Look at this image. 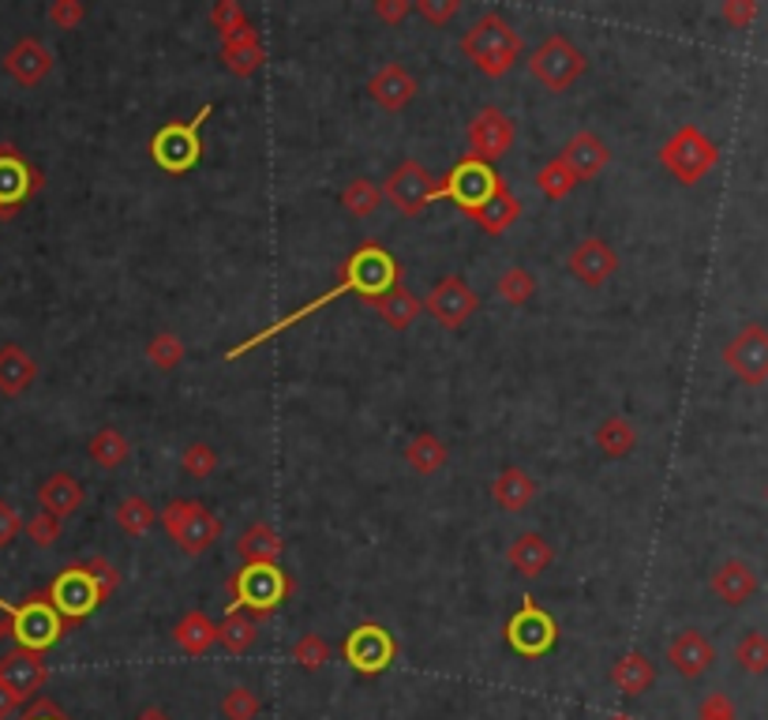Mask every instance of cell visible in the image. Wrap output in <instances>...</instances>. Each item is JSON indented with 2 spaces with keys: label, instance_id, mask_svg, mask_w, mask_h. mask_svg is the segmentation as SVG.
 <instances>
[{
  "label": "cell",
  "instance_id": "obj_14",
  "mask_svg": "<svg viewBox=\"0 0 768 720\" xmlns=\"http://www.w3.org/2000/svg\"><path fill=\"white\" fill-rule=\"evenodd\" d=\"M420 300H424V311H428L435 324H442L447 330L465 327L480 308L477 289H472L461 274H447V278H439L431 286L428 297H420Z\"/></svg>",
  "mask_w": 768,
  "mask_h": 720
},
{
  "label": "cell",
  "instance_id": "obj_15",
  "mask_svg": "<svg viewBox=\"0 0 768 720\" xmlns=\"http://www.w3.org/2000/svg\"><path fill=\"white\" fill-rule=\"evenodd\" d=\"M45 177L12 144H0V222L12 218L34 192H42Z\"/></svg>",
  "mask_w": 768,
  "mask_h": 720
},
{
  "label": "cell",
  "instance_id": "obj_23",
  "mask_svg": "<svg viewBox=\"0 0 768 720\" xmlns=\"http://www.w3.org/2000/svg\"><path fill=\"white\" fill-rule=\"evenodd\" d=\"M724 360L743 379L761 383V379L768 375V335L761 327H746L743 335H738L735 342L724 349Z\"/></svg>",
  "mask_w": 768,
  "mask_h": 720
},
{
  "label": "cell",
  "instance_id": "obj_58",
  "mask_svg": "<svg viewBox=\"0 0 768 720\" xmlns=\"http://www.w3.org/2000/svg\"><path fill=\"white\" fill-rule=\"evenodd\" d=\"M136 720H173V717H169V713H166V709H161V706H147V709H139V713H136Z\"/></svg>",
  "mask_w": 768,
  "mask_h": 720
},
{
  "label": "cell",
  "instance_id": "obj_9",
  "mask_svg": "<svg viewBox=\"0 0 768 720\" xmlns=\"http://www.w3.org/2000/svg\"><path fill=\"white\" fill-rule=\"evenodd\" d=\"M45 601H50L53 608L61 612V620L72 627V623L87 620L90 612H98L102 604H106V596H102V590L94 585L87 563H72V567H64V571L50 582V590H45Z\"/></svg>",
  "mask_w": 768,
  "mask_h": 720
},
{
  "label": "cell",
  "instance_id": "obj_49",
  "mask_svg": "<svg viewBox=\"0 0 768 720\" xmlns=\"http://www.w3.org/2000/svg\"><path fill=\"white\" fill-rule=\"evenodd\" d=\"M23 529H26V537H31L38 548H53L56 540H61L64 522H61V518H53V515H45V510H38V515Z\"/></svg>",
  "mask_w": 768,
  "mask_h": 720
},
{
  "label": "cell",
  "instance_id": "obj_30",
  "mask_svg": "<svg viewBox=\"0 0 768 720\" xmlns=\"http://www.w3.org/2000/svg\"><path fill=\"white\" fill-rule=\"evenodd\" d=\"M652 684H657V668H652V660L644 657L641 649L622 653V657L611 665V687L619 690V695H626V698L644 695V690H649Z\"/></svg>",
  "mask_w": 768,
  "mask_h": 720
},
{
  "label": "cell",
  "instance_id": "obj_50",
  "mask_svg": "<svg viewBox=\"0 0 768 720\" xmlns=\"http://www.w3.org/2000/svg\"><path fill=\"white\" fill-rule=\"evenodd\" d=\"M83 19H87L83 0H53L50 4V23L56 27V31H75Z\"/></svg>",
  "mask_w": 768,
  "mask_h": 720
},
{
  "label": "cell",
  "instance_id": "obj_54",
  "mask_svg": "<svg viewBox=\"0 0 768 720\" xmlns=\"http://www.w3.org/2000/svg\"><path fill=\"white\" fill-rule=\"evenodd\" d=\"M697 720H738V717H735V706L727 702L724 695H708L697 709Z\"/></svg>",
  "mask_w": 768,
  "mask_h": 720
},
{
  "label": "cell",
  "instance_id": "obj_18",
  "mask_svg": "<svg viewBox=\"0 0 768 720\" xmlns=\"http://www.w3.org/2000/svg\"><path fill=\"white\" fill-rule=\"evenodd\" d=\"M50 684V668H45V653L34 649H12L4 660H0V687L8 695H15L19 702H31L38 698V690Z\"/></svg>",
  "mask_w": 768,
  "mask_h": 720
},
{
  "label": "cell",
  "instance_id": "obj_17",
  "mask_svg": "<svg viewBox=\"0 0 768 720\" xmlns=\"http://www.w3.org/2000/svg\"><path fill=\"white\" fill-rule=\"evenodd\" d=\"M566 271H570L582 286L600 289V286H608L615 278V271H619V255H615V248L604 236H585V241H577L574 252L566 255Z\"/></svg>",
  "mask_w": 768,
  "mask_h": 720
},
{
  "label": "cell",
  "instance_id": "obj_48",
  "mask_svg": "<svg viewBox=\"0 0 768 720\" xmlns=\"http://www.w3.org/2000/svg\"><path fill=\"white\" fill-rule=\"evenodd\" d=\"M735 660L743 665L746 671H765L768 668V638H761V634H746L743 642L735 646Z\"/></svg>",
  "mask_w": 768,
  "mask_h": 720
},
{
  "label": "cell",
  "instance_id": "obj_38",
  "mask_svg": "<svg viewBox=\"0 0 768 720\" xmlns=\"http://www.w3.org/2000/svg\"><path fill=\"white\" fill-rule=\"evenodd\" d=\"M113 518H117V526L125 529V533H131V537H143V533H150V529L158 526V510L143 496L120 499L117 510H113Z\"/></svg>",
  "mask_w": 768,
  "mask_h": 720
},
{
  "label": "cell",
  "instance_id": "obj_13",
  "mask_svg": "<svg viewBox=\"0 0 768 720\" xmlns=\"http://www.w3.org/2000/svg\"><path fill=\"white\" fill-rule=\"evenodd\" d=\"M506 642H510V649H514L518 657H544V653L555 649L558 627H555L552 615H547L533 601V596H525V601H521V608L510 615V623H506Z\"/></svg>",
  "mask_w": 768,
  "mask_h": 720
},
{
  "label": "cell",
  "instance_id": "obj_4",
  "mask_svg": "<svg viewBox=\"0 0 768 720\" xmlns=\"http://www.w3.org/2000/svg\"><path fill=\"white\" fill-rule=\"evenodd\" d=\"M225 590L233 596L230 608L248 612L252 620H267L292 593V578L281 567H244L225 582Z\"/></svg>",
  "mask_w": 768,
  "mask_h": 720
},
{
  "label": "cell",
  "instance_id": "obj_37",
  "mask_svg": "<svg viewBox=\"0 0 768 720\" xmlns=\"http://www.w3.org/2000/svg\"><path fill=\"white\" fill-rule=\"evenodd\" d=\"M593 440L608 458H626V454H633V447H638V428L626 416H604Z\"/></svg>",
  "mask_w": 768,
  "mask_h": 720
},
{
  "label": "cell",
  "instance_id": "obj_27",
  "mask_svg": "<svg viewBox=\"0 0 768 720\" xmlns=\"http://www.w3.org/2000/svg\"><path fill=\"white\" fill-rule=\"evenodd\" d=\"M34 379H38V360L23 346L15 342L0 346V394L4 398L26 394L34 387Z\"/></svg>",
  "mask_w": 768,
  "mask_h": 720
},
{
  "label": "cell",
  "instance_id": "obj_45",
  "mask_svg": "<svg viewBox=\"0 0 768 720\" xmlns=\"http://www.w3.org/2000/svg\"><path fill=\"white\" fill-rule=\"evenodd\" d=\"M327 660H330V646H327V638H322V634L308 631V634H300V638L292 642V665H297V668L319 671Z\"/></svg>",
  "mask_w": 768,
  "mask_h": 720
},
{
  "label": "cell",
  "instance_id": "obj_44",
  "mask_svg": "<svg viewBox=\"0 0 768 720\" xmlns=\"http://www.w3.org/2000/svg\"><path fill=\"white\" fill-rule=\"evenodd\" d=\"M180 466H184L188 477H195V480H211L217 466H222V458H217V451L211 447V443H203V440H195V443H188L184 454H180Z\"/></svg>",
  "mask_w": 768,
  "mask_h": 720
},
{
  "label": "cell",
  "instance_id": "obj_24",
  "mask_svg": "<svg viewBox=\"0 0 768 720\" xmlns=\"http://www.w3.org/2000/svg\"><path fill=\"white\" fill-rule=\"evenodd\" d=\"M83 499H87V491H83V485L72 473H50V477L38 485V504H42L45 515L61 518V522L83 507Z\"/></svg>",
  "mask_w": 768,
  "mask_h": 720
},
{
  "label": "cell",
  "instance_id": "obj_26",
  "mask_svg": "<svg viewBox=\"0 0 768 720\" xmlns=\"http://www.w3.org/2000/svg\"><path fill=\"white\" fill-rule=\"evenodd\" d=\"M668 660H671V668H675L679 676L697 679L701 671L713 668L716 649L708 646V642L701 638L697 631H682V634H675V638H671V646H668Z\"/></svg>",
  "mask_w": 768,
  "mask_h": 720
},
{
  "label": "cell",
  "instance_id": "obj_5",
  "mask_svg": "<svg viewBox=\"0 0 768 720\" xmlns=\"http://www.w3.org/2000/svg\"><path fill=\"white\" fill-rule=\"evenodd\" d=\"M0 612H4L8 631H12V638L19 642V649L45 653V649H53L56 642L64 638V631H68V623H64L61 612L45 601V593L26 596L23 604L0 601Z\"/></svg>",
  "mask_w": 768,
  "mask_h": 720
},
{
  "label": "cell",
  "instance_id": "obj_12",
  "mask_svg": "<svg viewBox=\"0 0 768 720\" xmlns=\"http://www.w3.org/2000/svg\"><path fill=\"white\" fill-rule=\"evenodd\" d=\"M660 162L682 184H694L716 166V147L701 136L697 128H679L668 144L660 147Z\"/></svg>",
  "mask_w": 768,
  "mask_h": 720
},
{
  "label": "cell",
  "instance_id": "obj_31",
  "mask_svg": "<svg viewBox=\"0 0 768 720\" xmlns=\"http://www.w3.org/2000/svg\"><path fill=\"white\" fill-rule=\"evenodd\" d=\"M506 559L521 578H540L555 563V548L540 533H521L514 544L506 548Z\"/></svg>",
  "mask_w": 768,
  "mask_h": 720
},
{
  "label": "cell",
  "instance_id": "obj_40",
  "mask_svg": "<svg viewBox=\"0 0 768 720\" xmlns=\"http://www.w3.org/2000/svg\"><path fill=\"white\" fill-rule=\"evenodd\" d=\"M713 590L724 596L727 604H743L754 593V574L746 563H724L713 574Z\"/></svg>",
  "mask_w": 768,
  "mask_h": 720
},
{
  "label": "cell",
  "instance_id": "obj_1",
  "mask_svg": "<svg viewBox=\"0 0 768 720\" xmlns=\"http://www.w3.org/2000/svg\"><path fill=\"white\" fill-rule=\"evenodd\" d=\"M397 282H402V267H397L394 255L386 252L383 244H360V248L345 260V267H341V278H338V286H334V289L319 293V297H316V300H308L305 308L289 311V316H281V319H274V324H270L267 330H259V335H252L248 342L233 346L230 353H225V360H241L244 353H252L255 346H263V342H270V338L286 335L289 327L305 324V319L311 316V311H319V308L334 305V300H338V297H345V293H356V297L375 300V297H383V293L391 289V286H397Z\"/></svg>",
  "mask_w": 768,
  "mask_h": 720
},
{
  "label": "cell",
  "instance_id": "obj_16",
  "mask_svg": "<svg viewBox=\"0 0 768 720\" xmlns=\"http://www.w3.org/2000/svg\"><path fill=\"white\" fill-rule=\"evenodd\" d=\"M435 192H439V180L416 162V158H405V162L397 166L383 184V195L391 199V203L397 207V214H405V218L424 214V207L431 203Z\"/></svg>",
  "mask_w": 768,
  "mask_h": 720
},
{
  "label": "cell",
  "instance_id": "obj_20",
  "mask_svg": "<svg viewBox=\"0 0 768 720\" xmlns=\"http://www.w3.org/2000/svg\"><path fill=\"white\" fill-rule=\"evenodd\" d=\"M416 91H420L416 75L405 72V64H397V61L383 64V68L367 80V94H372L375 106H383L386 113H402L416 98Z\"/></svg>",
  "mask_w": 768,
  "mask_h": 720
},
{
  "label": "cell",
  "instance_id": "obj_56",
  "mask_svg": "<svg viewBox=\"0 0 768 720\" xmlns=\"http://www.w3.org/2000/svg\"><path fill=\"white\" fill-rule=\"evenodd\" d=\"M413 12V0H375V15L383 19V23L397 27L405 15Z\"/></svg>",
  "mask_w": 768,
  "mask_h": 720
},
{
  "label": "cell",
  "instance_id": "obj_32",
  "mask_svg": "<svg viewBox=\"0 0 768 720\" xmlns=\"http://www.w3.org/2000/svg\"><path fill=\"white\" fill-rule=\"evenodd\" d=\"M469 218H472V222L480 225L483 233L499 236V233H506L510 225H514L518 218H521V199H518L514 192H510V184H506V180H502V188H499V192L491 195L488 203L480 207V211H472Z\"/></svg>",
  "mask_w": 768,
  "mask_h": 720
},
{
  "label": "cell",
  "instance_id": "obj_2",
  "mask_svg": "<svg viewBox=\"0 0 768 720\" xmlns=\"http://www.w3.org/2000/svg\"><path fill=\"white\" fill-rule=\"evenodd\" d=\"M461 53L465 61H472V68L483 72L488 80H499L506 75L525 53V42L514 31L510 19H502L499 12H483L469 31L461 34Z\"/></svg>",
  "mask_w": 768,
  "mask_h": 720
},
{
  "label": "cell",
  "instance_id": "obj_60",
  "mask_svg": "<svg viewBox=\"0 0 768 720\" xmlns=\"http://www.w3.org/2000/svg\"><path fill=\"white\" fill-rule=\"evenodd\" d=\"M608 720H633L630 713H615V717H608Z\"/></svg>",
  "mask_w": 768,
  "mask_h": 720
},
{
  "label": "cell",
  "instance_id": "obj_36",
  "mask_svg": "<svg viewBox=\"0 0 768 720\" xmlns=\"http://www.w3.org/2000/svg\"><path fill=\"white\" fill-rule=\"evenodd\" d=\"M87 454H90L94 466L120 469V466H128V458H131V443H128V435L120 432V428H98V432L90 435Z\"/></svg>",
  "mask_w": 768,
  "mask_h": 720
},
{
  "label": "cell",
  "instance_id": "obj_43",
  "mask_svg": "<svg viewBox=\"0 0 768 720\" xmlns=\"http://www.w3.org/2000/svg\"><path fill=\"white\" fill-rule=\"evenodd\" d=\"M536 188H540V192H544L547 199H566V195H574L577 177L570 173V166H566L563 158H552V162L540 166Z\"/></svg>",
  "mask_w": 768,
  "mask_h": 720
},
{
  "label": "cell",
  "instance_id": "obj_33",
  "mask_svg": "<svg viewBox=\"0 0 768 720\" xmlns=\"http://www.w3.org/2000/svg\"><path fill=\"white\" fill-rule=\"evenodd\" d=\"M173 642L188 657H203L206 649L217 646V623L203 612H184L173 627Z\"/></svg>",
  "mask_w": 768,
  "mask_h": 720
},
{
  "label": "cell",
  "instance_id": "obj_19",
  "mask_svg": "<svg viewBox=\"0 0 768 720\" xmlns=\"http://www.w3.org/2000/svg\"><path fill=\"white\" fill-rule=\"evenodd\" d=\"M563 158L566 166H570V173L577 177V184H585V180H596L604 173V169H608V162H611V150H608V144H604L600 136H596V131H574L570 139H566V147H563Z\"/></svg>",
  "mask_w": 768,
  "mask_h": 720
},
{
  "label": "cell",
  "instance_id": "obj_59",
  "mask_svg": "<svg viewBox=\"0 0 768 720\" xmlns=\"http://www.w3.org/2000/svg\"><path fill=\"white\" fill-rule=\"evenodd\" d=\"M4 634H12V631H8V620H4V612H0V642H4Z\"/></svg>",
  "mask_w": 768,
  "mask_h": 720
},
{
  "label": "cell",
  "instance_id": "obj_8",
  "mask_svg": "<svg viewBox=\"0 0 768 720\" xmlns=\"http://www.w3.org/2000/svg\"><path fill=\"white\" fill-rule=\"evenodd\" d=\"M341 660L356 671V676H383L397 660V638L383 623H360L341 642Z\"/></svg>",
  "mask_w": 768,
  "mask_h": 720
},
{
  "label": "cell",
  "instance_id": "obj_34",
  "mask_svg": "<svg viewBox=\"0 0 768 720\" xmlns=\"http://www.w3.org/2000/svg\"><path fill=\"white\" fill-rule=\"evenodd\" d=\"M255 638H259V620H252V615L241 608H230L225 620L217 623V646L225 653H233V657H244V653L255 646Z\"/></svg>",
  "mask_w": 768,
  "mask_h": 720
},
{
  "label": "cell",
  "instance_id": "obj_39",
  "mask_svg": "<svg viewBox=\"0 0 768 720\" xmlns=\"http://www.w3.org/2000/svg\"><path fill=\"white\" fill-rule=\"evenodd\" d=\"M147 360L158 372H173V368H180L188 360L184 338L173 335V330H154V335L147 338Z\"/></svg>",
  "mask_w": 768,
  "mask_h": 720
},
{
  "label": "cell",
  "instance_id": "obj_21",
  "mask_svg": "<svg viewBox=\"0 0 768 720\" xmlns=\"http://www.w3.org/2000/svg\"><path fill=\"white\" fill-rule=\"evenodd\" d=\"M4 72L12 75L19 87H38L53 72V53L38 38H19L12 50L4 53Z\"/></svg>",
  "mask_w": 768,
  "mask_h": 720
},
{
  "label": "cell",
  "instance_id": "obj_28",
  "mask_svg": "<svg viewBox=\"0 0 768 720\" xmlns=\"http://www.w3.org/2000/svg\"><path fill=\"white\" fill-rule=\"evenodd\" d=\"M367 305L378 311V319H383V324L391 327V330H409L416 324V316L424 311V300L416 297V293L405 286V282H397V286L386 289L383 297L367 300Z\"/></svg>",
  "mask_w": 768,
  "mask_h": 720
},
{
  "label": "cell",
  "instance_id": "obj_53",
  "mask_svg": "<svg viewBox=\"0 0 768 720\" xmlns=\"http://www.w3.org/2000/svg\"><path fill=\"white\" fill-rule=\"evenodd\" d=\"M19 533H23V518H19V510L8 499H0V548L12 544Z\"/></svg>",
  "mask_w": 768,
  "mask_h": 720
},
{
  "label": "cell",
  "instance_id": "obj_41",
  "mask_svg": "<svg viewBox=\"0 0 768 720\" xmlns=\"http://www.w3.org/2000/svg\"><path fill=\"white\" fill-rule=\"evenodd\" d=\"M378 203H383V188L367 177H353L345 184V192H341V207L353 218H372L378 211Z\"/></svg>",
  "mask_w": 768,
  "mask_h": 720
},
{
  "label": "cell",
  "instance_id": "obj_6",
  "mask_svg": "<svg viewBox=\"0 0 768 720\" xmlns=\"http://www.w3.org/2000/svg\"><path fill=\"white\" fill-rule=\"evenodd\" d=\"M211 113H214V106L206 102L192 120L161 125L154 136H150V158H154V166L166 169V173H188V169H195V162L203 158L199 128H203V120L211 117Z\"/></svg>",
  "mask_w": 768,
  "mask_h": 720
},
{
  "label": "cell",
  "instance_id": "obj_29",
  "mask_svg": "<svg viewBox=\"0 0 768 720\" xmlns=\"http://www.w3.org/2000/svg\"><path fill=\"white\" fill-rule=\"evenodd\" d=\"M236 552H241L244 567H278L286 544H281V537H278V529H274V526L252 522L241 533V540H236Z\"/></svg>",
  "mask_w": 768,
  "mask_h": 720
},
{
  "label": "cell",
  "instance_id": "obj_25",
  "mask_svg": "<svg viewBox=\"0 0 768 720\" xmlns=\"http://www.w3.org/2000/svg\"><path fill=\"white\" fill-rule=\"evenodd\" d=\"M536 480L533 473H525L521 466H506L495 473V480H491V499H495L499 510H510V515H521L525 507H533L536 499Z\"/></svg>",
  "mask_w": 768,
  "mask_h": 720
},
{
  "label": "cell",
  "instance_id": "obj_52",
  "mask_svg": "<svg viewBox=\"0 0 768 720\" xmlns=\"http://www.w3.org/2000/svg\"><path fill=\"white\" fill-rule=\"evenodd\" d=\"M413 12H420L431 27H447L461 12V0H416Z\"/></svg>",
  "mask_w": 768,
  "mask_h": 720
},
{
  "label": "cell",
  "instance_id": "obj_3",
  "mask_svg": "<svg viewBox=\"0 0 768 720\" xmlns=\"http://www.w3.org/2000/svg\"><path fill=\"white\" fill-rule=\"evenodd\" d=\"M158 522L184 555H203L222 540V518L199 499H169L158 510Z\"/></svg>",
  "mask_w": 768,
  "mask_h": 720
},
{
  "label": "cell",
  "instance_id": "obj_47",
  "mask_svg": "<svg viewBox=\"0 0 768 720\" xmlns=\"http://www.w3.org/2000/svg\"><path fill=\"white\" fill-rule=\"evenodd\" d=\"M211 23H214L217 34L230 38V34H236V31H244V27H248V12H244L241 0H217V4L211 8Z\"/></svg>",
  "mask_w": 768,
  "mask_h": 720
},
{
  "label": "cell",
  "instance_id": "obj_46",
  "mask_svg": "<svg viewBox=\"0 0 768 720\" xmlns=\"http://www.w3.org/2000/svg\"><path fill=\"white\" fill-rule=\"evenodd\" d=\"M259 709H263L259 695L244 684H236L222 695V717L225 720H255L259 717Z\"/></svg>",
  "mask_w": 768,
  "mask_h": 720
},
{
  "label": "cell",
  "instance_id": "obj_10",
  "mask_svg": "<svg viewBox=\"0 0 768 720\" xmlns=\"http://www.w3.org/2000/svg\"><path fill=\"white\" fill-rule=\"evenodd\" d=\"M465 139H469V158L491 166V162H502V158L514 150L518 125H514V117L502 113L499 106H483L477 117L469 120V128H465Z\"/></svg>",
  "mask_w": 768,
  "mask_h": 720
},
{
  "label": "cell",
  "instance_id": "obj_55",
  "mask_svg": "<svg viewBox=\"0 0 768 720\" xmlns=\"http://www.w3.org/2000/svg\"><path fill=\"white\" fill-rule=\"evenodd\" d=\"M19 720H72L68 713H64L61 706L53 702V698H34L31 706H26V713Z\"/></svg>",
  "mask_w": 768,
  "mask_h": 720
},
{
  "label": "cell",
  "instance_id": "obj_35",
  "mask_svg": "<svg viewBox=\"0 0 768 720\" xmlns=\"http://www.w3.org/2000/svg\"><path fill=\"white\" fill-rule=\"evenodd\" d=\"M405 462H409V469L420 473V477H435V473L450 462V451H447V443H442L439 435L420 432V435H413V440L405 443Z\"/></svg>",
  "mask_w": 768,
  "mask_h": 720
},
{
  "label": "cell",
  "instance_id": "obj_42",
  "mask_svg": "<svg viewBox=\"0 0 768 720\" xmlns=\"http://www.w3.org/2000/svg\"><path fill=\"white\" fill-rule=\"evenodd\" d=\"M495 293H499V300L521 308L536 297V278L525 267H510V271H502V278L495 282Z\"/></svg>",
  "mask_w": 768,
  "mask_h": 720
},
{
  "label": "cell",
  "instance_id": "obj_11",
  "mask_svg": "<svg viewBox=\"0 0 768 720\" xmlns=\"http://www.w3.org/2000/svg\"><path fill=\"white\" fill-rule=\"evenodd\" d=\"M499 188H502V180H499L495 169L465 155L461 162L447 173V180L439 184V192H435V199L447 195V199H454V203L461 207L465 214H472V211H480V207L488 203V199L495 195Z\"/></svg>",
  "mask_w": 768,
  "mask_h": 720
},
{
  "label": "cell",
  "instance_id": "obj_57",
  "mask_svg": "<svg viewBox=\"0 0 768 720\" xmlns=\"http://www.w3.org/2000/svg\"><path fill=\"white\" fill-rule=\"evenodd\" d=\"M19 706H23V702H19L15 695H8V690L0 687V720H8V717H12Z\"/></svg>",
  "mask_w": 768,
  "mask_h": 720
},
{
  "label": "cell",
  "instance_id": "obj_22",
  "mask_svg": "<svg viewBox=\"0 0 768 720\" xmlns=\"http://www.w3.org/2000/svg\"><path fill=\"white\" fill-rule=\"evenodd\" d=\"M222 64L230 68L236 80H248L267 64V45H263V34L259 27H244L230 38H222Z\"/></svg>",
  "mask_w": 768,
  "mask_h": 720
},
{
  "label": "cell",
  "instance_id": "obj_51",
  "mask_svg": "<svg viewBox=\"0 0 768 720\" xmlns=\"http://www.w3.org/2000/svg\"><path fill=\"white\" fill-rule=\"evenodd\" d=\"M87 571H90L94 585H98V590H102V596H106V601H109L113 593L120 590V571H117V567L109 563L106 555H94V559H87Z\"/></svg>",
  "mask_w": 768,
  "mask_h": 720
},
{
  "label": "cell",
  "instance_id": "obj_7",
  "mask_svg": "<svg viewBox=\"0 0 768 720\" xmlns=\"http://www.w3.org/2000/svg\"><path fill=\"white\" fill-rule=\"evenodd\" d=\"M585 68H589V61H585V53L566 34H547L533 50V56H529V75L555 94L570 91L585 75Z\"/></svg>",
  "mask_w": 768,
  "mask_h": 720
}]
</instances>
